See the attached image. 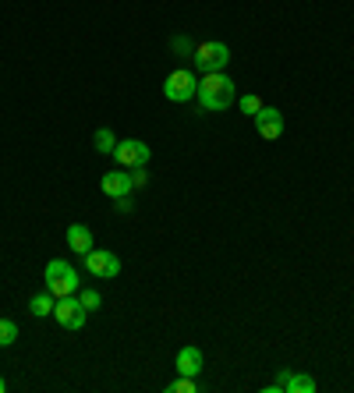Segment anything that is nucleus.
<instances>
[{"label": "nucleus", "instance_id": "obj_19", "mask_svg": "<svg viewBox=\"0 0 354 393\" xmlns=\"http://www.w3.org/2000/svg\"><path fill=\"white\" fill-rule=\"evenodd\" d=\"M170 47H174L177 54H195V47H191L184 36H174V40H170Z\"/></svg>", "mask_w": 354, "mask_h": 393}, {"label": "nucleus", "instance_id": "obj_12", "mask_svg": "<svg viewBox=\"0 0 354 393\" xmlns=\"http://www.w3.org/2000/svg\"><path fill=\"white\" fill-rule=\"evenodd\" d=\"M68 248H71L75 255H89V252H93V230H89L85 223H71V227H68Z\"/></svg>", "mask_w": 354, "mask_h": 393}, {"label": "nucleus", "instance_id": "obj_3", "mask_svg": "<svg viewBox=\"0 0 354 393\" xmlns=\"http://www.w3.org/2000/svg\"><path fill=\"white\" fill-rule=\"evenodd\" d=\"M191 61H195V68H199L202 75H206V71H223V68L230 64V47H227V43H216V40L199 43L195 54H191Z\"/></svg>", "mask_w": 354, "mask_h": 393}, {"label": "nucleus", "instance_id": "obj_6", "mask_svg": "<svg viewBox=\"0 0 354 393\" xmlns=\"http://www.w3.org/2000/svg\"><path fill=\"white\" fill-rule=\"evenodd\" d=\"M121 167H149V146L138 139H121L110 153Z\"/></svg>", "mask_w": 354, "mask_h": 393}, {"label": "nucleus", "instance_id": "obj_20", "mask_svg": "<svg viewBox=\"0 0 354 393\" xmlns=\"http://www.w3.org/2000/svg\"><path fill=\"white\" fill-rule=\"evenodd\" d=\"M146 181H149V174H146V167H131V184H135V188H142Z\"/></svg>", "mask_w": 354, "mask_h": 393}, {"label": "nucleus", "instance_id": "obj_21", "mask_svg": "<svg viewBox=\"0 0 354 393\" xmlns=\"http://www.w3.org/2000/svg\"><path fill=\"white\" fill-rule=\"evenodd\" d=\"M114 209H117V213H128V209H131V199H128V195H124V199H114Z\"/></svg>", "mask_w": 354, "mask_h": 393}, {"label": "nucleus", "instance_id": "obj_7", "mask_svg": "<svg viewBox=\"0 0 354 393\" xmlns=\"http://www.w3.org/2000/svg\"><path fill=\"white\" fill-rule=\"evenodd\" d=\"M82 259H85V269H89L93 276H103V280L121 276V259H117L114 252H107V248H93V252L82 255Z\"/></svg>", "mask_w": 354, "mask_h": 393}, {"label": "nucleus", "instance_id": "obj_18", "mask_svg": "<svg viewBox=\"0 0 354 393\" xmlns=\"http://www.w3.org/2000/svg\"><path fill=\"white\" fill-rule=\"evenodd\" d=\"M78 301H82V308H85V312H96V308L103 305V298H100L96 291H82V294H78Z\"/></svg>", "mask_w": 354, "mask_h": 393}, {"label": "nucleus", "instance_id": "obj_5", "mask_svg": "<svg viewBox=\"0 0 354 393\" xmlns=\"http://www.w3.org/2000/svg\"><path fill=\"white\" fill-rule=\"evenodd\" d=\"M319 382L305 372H290V368H280V375L266 386V393H315Z\"/></svg>", "mask_w": 354, "mask_h": 393}, {"label": "nucleus", "instance_id": "obj_2", "mask_svg": "<svg viewBox=\"0 0 354 393\" xmlns=\"http://www.w3.org/2000/svg\"><path fill=\"white\" fill-rule=\"evenodd\" d=\"M43 276H47V291H50L54 298L78 294V273H75L71 262H64V259H50L47 269H43Z\"/></svg>", "mask_w": 354, "mask_h": 393}, {"label": "nucleus", "instance_id": "obj_4", "mask_svg": "<svg viewBox=\"0 0 354 393\" xmlns=\"http://www.w3.org/2000/svg\"><path fill=\"white\" fill-rule=\"evenodd\" d=\"M195 93H199V78L188 68H177L163 78V96L170 103H188V100H195Z\"/></svg>", "mask_w": 354, "mask_h": 393}, {"label": "nucleus", "instance_id": "obj_11", "mask_svg": "<svg viewBox=\"0 0 354 393\" xmlns=\"http://www.w3.org/2000/svg\"><path fill=\"white\" fill-rule=\"evenodd\" d=\"M202 368H206V358H202V351H199V347H191V344H188V347H181V351H177V375H191V379H195Z\"/></svg>", "mask_w": 354, "mask_h": 393}, {"label": "nucleus", "instance_id": "obj_15", "mask_svg": "<svg viewBox=\"0 0 354 393\" xmlns=\"http://www.w3.org/2000/svg\"><path fill=\"white\" fill-rule=\"evenodd\" d=\"M18 340V326L11 319H0V347H11Z\"/></svg>", "mask_w": 354, "mask_h": 393}, {"label": "nucleus", "instance_id": "obj_14", "mask_svg": "<svg viewBox=\"0 0 354 393\" xmlns=\"http://www.w3.org/2000/svg\"><path fill=\"white\" fill-rule=\"evenodd\" d=\"M93 146H96L100 153H114V146H117V135H114L110 128H100V131H96V139H93Z\"/></svg>", "mask_w": 354, "mask_h": 393}, {"label": "nucleus", "instance_id": "obj_13", "mask_svg": "<svg viewBox=\"0 0 354 393\" xmlns=\"http://www.w3.org/2000/svg\"><path fill=\"white\" fill-rule=\"evenodd\" d=\"M54 305H57V298H54L50 291H40V294H33L29 312H33L36 319H43V315H54Z\"/></svg>", "mask_w": 354, "mask_h": 393}, {"label": "nucleus", "instance_id": "obj_16", "mask_svg": "<svg viewBox=\"0 0 354 393\" xmlns=\"http://www.w3.org/2000/svg\"><path fill=\"white\" fill-rule=\"evenodd\" d=\"M199 386H195V379L191 375H177L174 382H167V393H195Z\"/></svg>", "mask_w": 354, "mask_h": 393}, {"label": "nucleus", "instance_id": "obj_9", "mask_svg": "<svg viewBox=\"0 0 354 393\" xmlns=\"http://www.w3.org/2000/svg\"><path fill=\"white\" fill-rule=\"evenodd\" d=\"M255 128H259V135H262L266 142H276V139L283 135V114H280L276 107H262V110L255 114Z\"/></svg>", "mask_w": 354, "mask_h": 393}, {"label": "nucleus", "instance_id": "obj_8", "mask_svg": "<svg viewBox=\"0 0 354 393\" xmlns=\"http://www.w3.org/2000/svg\"><path fill=\"white\" fill-rule=\"evenodd\" d=\"M85 308H82V301L75 298V294H68V298H57V305H54V319L64 326V329H82L85 326Z\"/></svg>", "mask_w": 354, "mask_h": 393}, {"label": "nucleus", "instance_id": "obj_10", "mask_svg": "<svg viewBox=\"0 0 354 393\" xmlns=\"http://www.w3.org/2000/svg\"><path fill=\"white\" fill-rule=\"evenodd\" d=\"M100 188H103V195H110V199H124V195H131V174L128 170H107L103 174V181H100Z\"/></svg>", "mask_w": 354, "mask_h": 393}, {"label": "nucleus", "instance_id": "obj_1", "mask_svg": "<svg viewBox=\"0 0 354 393\" xmlns=\"http://www.w3.org/2000/svg\"><path fill=\"white\" fill-rule=\"evenodd\" d=\"M199 107L202 110H209V114H220V110H230L234 107V96H237V89H234V78L230 75H223V71H206L202 78H199Z\"/></svg>", "mask_w": 354, "mask_h": 393}, {"label": "nucleus", "instance_id": "obj_22", "mask_svg": "<svg viewBox=\"0 0 354 393\" xmlns=\"http://www.w3.org/2000/svg\"><path fill=\"white\" fill-rule=\"evenodd\" d=\"M4 389H8V379H4V375H0V393H4Z\"/></svg>", "mask_w": 354, "mask_h": 393}, {"label": "nucleus", "instance_id": "obj_17", "mask_svg": "<svg viewBox=\"0 0 354 393\" xmlns=\"http://www.w3.org/2000/svg\"><path fill=\"white\" fill-rule=\"evenodd\" d=\"M237 107H241V114H252V117H255V114L262 110V100H259V96H252V93H244V96L237 100Z\"/></svg>", "mask_w": 354, "mask_h": 393}]
</instances>
